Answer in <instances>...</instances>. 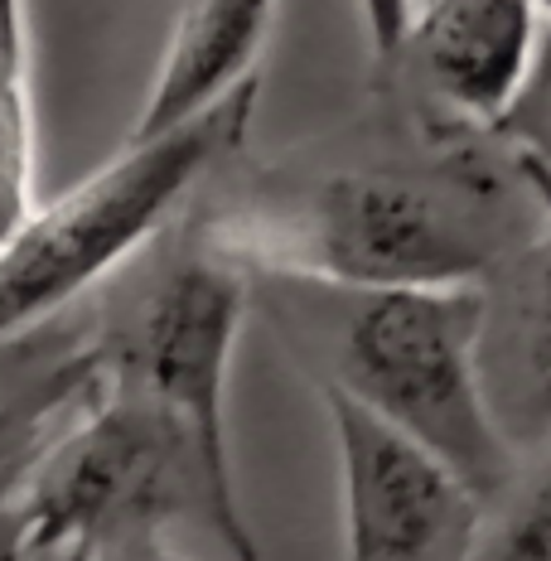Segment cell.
Returning <instances> with one entry per match:
<instances>
[{"label": "cell", "instance_id": "cell-5", "mask_svg": "<svg viewBox=\"0 0 551 561\" xmlns=\"http://www.w3.org/2000/svg\"><path fill=\"white\" fill-rule=\"evenodd\" d=\"M252 296V276L208 248L184 214L160 238L140 280L92 320L102 378L180 421L222 489H238L228 450V378Z\"/></svg>", "mask_w": 551, "mask_h": 561}, {"label": "cell", "instance_id": "cell-14", "mask_svg": "<svg viewBox=\"0 0 551 561\" xmlns=\"http://www.w3.org/2000/svg\"><path fill=\"white\" fill-rule=\"evenodd\" d=\"M358 5V25L363 39H368V58H372V73H392L397 58H402V39L412 30V10L416 0H354Z\"/></svg>", "mask_w": 551, "mask_h": 561}, {"label": "cell", "instance_id": "cell-4", "mask_svg": "<svg viewBox=\"0 0 551 561\" xmlns=\"http://www.w3.org/2000/svg\"><path fill=\"white\" fill-rule=\"evenodd\" d=\"M15 504L39 561H122L180 518H198L238 561H262L238 489L218 484L190 431L107 378Z\"/></svg>", "mask_w": 551, "mask_h": 561}, {"label": "cell", "instance_id": "cell-7", "mask_svg": "<svg viewBox=\"0 0 551 561\" xmlns=\"http://www.w3.org/2000/svg\"><path fill=\"white\" fill-rule=\"evenodd\" d=\"M532 0H416L392 73L416 88L431 131L489 136L542 49Z\"/></svg>", "mask_w": 551, "mask_h": 561}, {"label": "cell", "instance_id": "cell-18", "mask_svg": "<svg viewBox=\"0 0 551 561\" xmlns=\"http://www.w3.org/2000/svg\"><path fill=\"white\" fill-rule=\"evenodd\" d=\"M532 5H537V10H542V20H547V25H551V0H532Z\"/></svg>", "mask_w": 551, "mask_h": 561}, {"label": "cell", "instance_id": "cell-16", "mask_svg": "<svg viewBox=\"0 0 551 561\" xmlns=\"http://www.w3.org/2000/svg\"><path fill=\"white\" fill-rule=\"evenodd\" d=\"M513 165H518L527 194H532V204L542 208V218L551 228V165H537V160H523V156H513Z\"/></svg>", "mask_w": 551, "mask_h": 561}, {"label": "cell", "instance_id": "cell-3", "mask_svg": "<svg viewBox=\"0 0 551 561\" xmlns=\"http://www.w3.org/2000/svg\"><path fill=\"white\" fill-rule=\"evenodd\" d=\"M262 73L160 136H126L107 165L39 204L0 248V344L68 314L92 286L160 242L218 170L238 165Z\"/></svg>", "mask_w": 551, "mask_h": 561}, {"label": "cell", "instance_id": "cell-1", "mask_svg": "<svg viewBox=\"0 0 551 561\" xmlns=\"http://www.w3.org/2000/svg\"><path fill=\"white\" fill-rule=\"evenodd\" d=\"M190 224L252 280L436 290L484 286L547 218L498 140L421 126L406 156L262 170Z\"/></svg>", "mask_w": 551, "mask_h": 561}, {"label": "cell", "instance_id": "cell-9", "mask_svg": "<svg viewBox=\"0 0 551 561\" xmlns=\"http://www.w3.org/2000/svg\"><path fill=\"white\" fill-rule=\"evenodd\" d=\"M276 0H184L131 136H160L190 122L256 73L272 39Z\"/></svg>", "mask_w": 551, "mask_h": 561}, {"label": "cell", "instance_id": "cell-12", "mask_svg": "<svg viewBox=\"0 0 551 561\" xmlns=\"http://www.w3.org/2000/svg\"><path fill=\"white\" fill-rule=\"evenodd\" d=\"M479 561H551V446L518 470L508 494L489 508Z\"/></svg>", "mask_w": 551, "mask_h": 561}, {"label": "cell", "instance_id": "cell-11", "mask_svg": "<svg viewBox=\"0 0 551 561\" xmlns=\"http://www.w3.org/2000/svg\"><path fill=\"white\" fill-rule=\"evenodd\" d=\"M39 136L25 0H0V248L39 208Z\"/></svg>", "mask_w": 551, "mask_h": 561}, {"label": "cell", "instance_id": "cell-13", "mask_svg": "<svg viewBox=\"0 0 551 561\" xmlns=\"http://www.w3.org/2000/svg\"><path fill=\"white\" fill-rule=\"evenodd\" d=\"M489 140H498L508 156L551 165V25L542 34V49H537V64H532V73H527L523 92L494 122Z\"/></svg>", "mask_w": 551, "mask_h": 561}, {"label": "cell", "instance_id": "cell-8", "mask_svg": "<svg viewBox=\"0 0 551 561\" xmlns=\"http://www.w3.org/2000/svg\"><path fill=\"white\" fill-rule=\"evenodd\" d=\"M479 378L503 440L518 455L551 446V228L484 280Z\"/></svg>", "mask_w": 551, "mask_h": 561}, {"label": "cell", "instance_id": "cell-17", "mask_svg": "<svg viewBox=\"0 0 551 561\" xmlns=\"http://www.w3.org/2000/svg\"><path fill=\"white\" fill-rule=\"evenodd\" d=\"M122 561H184V557H180V552H170V547H165V537H160V542L140 547V552H131V557H122Z\"/></svg>", "mask_w": 551, "mask_h": 561}, {"label": "cell", "instance_id": "cell-10", "mask_svg": "<svg viewBox=\"0 0 551 561\" xmlns=\"http://www.w3.org/2000/svg\"><path fill=\"white\" fill-rule=\"evenodd\" d=\"M97 378V324H83L49 358H39L30 373L0 388V504L25 494L44 455L83 416Z\"/></svg>", "mask_w": 551, "mask_h": 561}, {"label": "cell", "instance_id": "cell-6", "mask_svg": "<svg viewBox=\"0 0 551 561\" xmlns=\"http://www.w3.org/2000/svg\"><path fill=\"white\" fill-rule=\"evenodd\" d=\"M344 489V561H479L489 504L348 392L320 388Z\"/></svg>", "mask_w": 551, "mask_h": 561}, {"label": "cell", "instance_id": "cell-15", "mask_svg": "<svg viewBox=\"0 0 551 561\" xmlns=\"http://www.w3.org/2000/svg\"><path fill=\"white\" fill-rule=\"evenodd\" d=\"M0 561H39V552L30 542V528H25V513H20L15 499L0 504Z\"/></svg>", "mask_w": 551, "mask_h": 561}, {"label": "cell", "instance_id": "cell-2", "mask_svg": "<svg viewBox=\"0 0 551 561\" xmlns=\"http://www.w3.org/2000/svg\"><path fill=\"white\" fill-rule=\"evenodd\" d=\"M280 334L310 358L320 388L348 392L412 436L484 499L508 494L523 455L503 440L479 378L484 286L338 290L310 280H256Z\"/></svg>", "mask_w": 551, "mask_h": 561}]
</instances>
